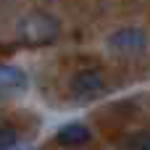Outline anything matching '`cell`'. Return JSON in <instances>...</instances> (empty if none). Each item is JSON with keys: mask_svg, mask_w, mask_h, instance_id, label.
I'll list each match as a JSON object with an SVG mask.
<instances>
[{"mask_svg": "<svg viewBox=\"0 0 150 150\" xmlns=\"http://www.w3.org/2000/svg\"><path fill=\"white\" fill-rule=\"evenodd\" d=\"M71 90L76 92V95H95L98 90H103V74L100 71H95V69H84V71H79L74 79H71Z\"/></svg>", "mask_w": 150, "mask_h": 150, "instance_id": "4", "label": "cell"}, {"mask_svg": "<svg viewBox=\"0 0 150 150\" xmlns=\"http://www.w3.org/2000/svg\"><path fill=\"white\" fill-rule=\"evenodd\" d=\"M124 150H150V132H137V134H129Z\"/></svg>", "mask_w": 150, "mask_h": 150, "instance_id": "6", "label": "cell"}, {"mask_svg": "<svg viewBox=\"0 0 150 150\" xmlns=\"http://www.w3.org/2000/svg\"><path fill=\"white\" fill-rule=\"evenodd\" d=\"M18 37H21V42H26V45H50V42L58 37V21H55L50 13L34 11V13H29V16L21 18V24H18Z\"/></svg>", "mask_w": 150, "mask_h": 150, "instance_id": "1", "label": "cell"}, {"mask_svg": "<svg viewBox=\"0 0 150 150\" xmlns=\"http://www.w3.org/2000/svg\"><path fill=\"white\" fill-rule=\"evenodd\" d=\"M16 145V129L8 124H0V150H11Z\"/></svg>", "mask_w": 150, "mask_h": 150, "instance_id": "7", "label": "cell"}, {"mask_svg": "<svg viewBox=\"0 0 150 150\" xmlns=\"http://www.w3.org/2000/svg\"><path fill=\"white\" fill-rule=\"evenodd\" d=\"M26 74L13 63H0V90H24Z\"/></svg>", "mask_w": 150, "mask_h": 150, "instance_id": "5", "label": "cell"}, {"mask_svg": "<svg viewBox=\"0 0 150 150\" xmlns=\"http://www.w3.org/2000/svg\"><path fill=\"white\" fill-rule=\"evenodd\" d=\"M145 45V32L137 29V26H127V29H119L108 37V47L111 50H119V53H134Z\"/></svg>", "mask_w": 150, "mask_h": 150, "instance_id": "2", "label": "cell"}, {"mask_svg": "<svg viewBox=\"0 0 150 150\" xmlns=\"http://www.w3.org/2000/svg\"><path fill=\"white\" fill-rule=\"evenodd\" d=\"M90 140H92V132H90L84 124H79V121H71V124L61 127L58 134H55V142L63 145V148H82V145H87Z\"/></svg>", "mask_w": 150, "mask_h": 150, "instance_id": "3", "label": "cell"}]
</instances>
